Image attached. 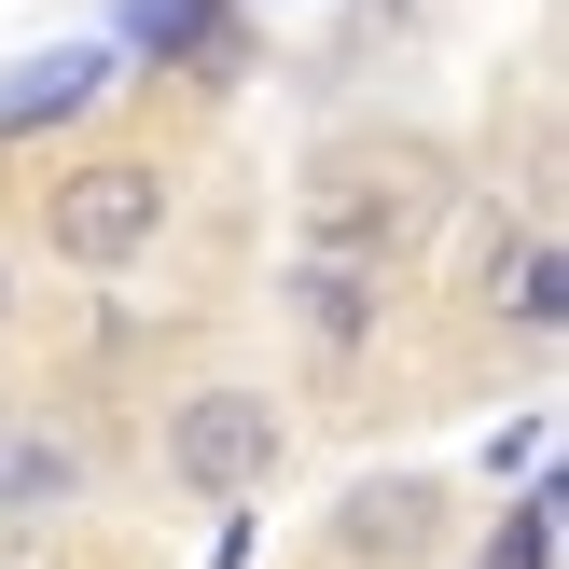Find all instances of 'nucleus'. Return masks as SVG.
Returning <instances> with one entry per match:
<instances>
[{
    "instance_id": "f03ea898",
    "label": "nucleus",
    "mask_w": 569,
    "mask_h": 569,
    "mask_svg": "<svg viewBox=\"0 0 569 569\" xmlns=\"http://www.w3.org/2000/svg\"><path fill=\"white\" fill-rule=\"evenodd\" d=\"M278 472H292V403H278V389L209 376V389L167 403V487H194V500H264Z\"/></svg>"
},
{
    "instance_id": "7ed1b4c3",
    "label": "nucleus",
    "mask_w": 569,
    "mask_h": 569,
    "mask_svg": "<svg viewBox=\"0 0 569 569\" xmlns=\"http://www.w3.org/2000/svg\"><path fill=\"white\" fill-rule=\"evenodd\" d=\"M98 42L111 56H153V70H194V83H237L250 70V14H237V0H111Z\"/></svg>"
},
{
    "instance_id": "9d476101",
    "label": "nucleus",
    "mask_w": 569,
    "mask_h": 569,
    "mask_svg": "<svg viewBox=\"0 0 569 569\" xmlns=\"http://www.w3.org/2000/svg\"><path fill=\"white\" fill-rule=\"evenodd\" d=\"M0 320H14V278H0Z\"/></svg>"
},
{
    "instance_id": "20e7f679",
    "label": "nucleus",
    "mask_w": 569,
    "mask_h": 569,
    "mask_svg": "<svg viewBox=\"0 0 569 569\" xmlns=\"http://www.w3.org/2000/svg\"><path fill=\"white\" fill-rule=\"evenodd\" d=\"M111 83H126V56H111V42H42V56H14V70H0V153L70 139Z\"/></svg>"
},
{
    "instance_id": "6e6552de",
    "label": "nucleus",
    "mask_w": 569,
    "mask_h": 569,
    "mask_svg": "<svg viewBox=\"0 0 569 569\" xmlns=\"http://www.w3.org/2000/svg\"><path fill=\"white\" fill-rule=\"evenodd\" d=\"M556 515H569L556 487H515L487 515V542H472V569H556Z\"/></svg>"
},
{
    "instance_id": "39448f33",
    "label": "nucleus",
    "mask_w": 569,
    "mask_h": 569,
    "mask_svg": "<svg viewBox=\"0 0 569 569\" xmlns=\"http://www.w3.org/2000/svg\"><path fill=\"white\" fill-rule=\"evenodd\" d=\"M487 320L515 333V348H556V320H569V264H556V237H542V222L487 237Z\"/></svg>"
},
{
    "instance_id": "f257e3e1",
    "label": "nucleus",
    "mask_w": 569,
    "mask_h": 569,
    "mask_svg": "<svg viewBox=\"0 0 569 569\" xmlns=\"http://www.w3.org/2000/svg\"><path fill=\"white\" fill-rule=\"evenodd\" d=\"M167 209H181V167H167V153H70L42 194H28L42 250H56V264H83V278L139 264V250L167 237Z\"/></svg>"
},
{
    "instance_id": "f8f14e48",
    "label": "nucleus",
    "mask_w": 569,
    "mask_h": 569,
    "mask_svg": "<svg viewBox=\"0 0 569 569\" xmlns=\"http://www.w3.org/2000/svg\"><path fill=\"white\" fill-rule=\"evenodd\" d=\"M237 14H250V0H237Z\"/></svg>"
},
{
    "instance_id": "1a4fd4ad",
    "label": "nucleus",
    "mask_w": 569,
    "mask_h": 569,
    "mask_svg": "<svg viewBox=\"0 0 569 569\" xmlns=\"http://www.w3.org/2000/svg\"><path fill=\"white\" fill-rule=\"evenodd\" d=\"M542 459H556V417H515V431H487V472H500V487H542Z\"/></svg>"
},
{
    "instance_id": "423d86ee",
    "label": "nucleus",
    "mask_w": 569,
    "mask_h": 569,
    "mask_svg": "<svg viewBox=\"0 0 569 569\" xmlns=\"http://www.w3.org/2000/svg\"><path fill=\"white\" fill-rule=\"evenodd\" d=\"M278 306H292L320 348H361V333L389 320V264H333V250H306V264L278 278Z\"/></svg>"
},
{
    "instance_id": "0eeeda50",
    "label": "nucleus",
    "mask_w": 569,
    "mask_h": 569,
    "mask_svg": "<svg viewBox=\"0 0 569 569\" xmlns=\"http://www.w3.org/2000/svg\"><path fill=\"white\" fill-rule=\"evenodd\" d=\"M70 500H83V445L0 431V515H70Z\"/></svg>"
},
{
    "instance_id": "9b49d317",
    "label": "nucleus",
    "mask_w": 569,
    "mask_h": 569,
    "mask_svg": "<svg viewBox=\"0 0 569 569\" xmlns=\"http://www.w3.org/2000/svg\"><path fill=\"white\" fill-rule=\"evenodd\" d=\"M0 431H14V403H0Z\"/></svg>"
}]
</instances>
